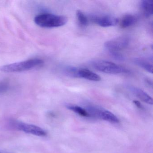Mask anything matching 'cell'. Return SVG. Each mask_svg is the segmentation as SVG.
<instances>
[{
	"label": "cell",
	"mask_w": 153,
	"mask_h": 153,
	"mask_svg": "<svg viewBox=\"0 0 153 153\" xmlns=\"http://www.w3.org/2000/svg\"><path fill=\"white\" fill-rule=\"evenodd\" d=\"M67 17L51 13H42L35 17L34 22L37 26L44 28H53L64 26L68 22Z\"/></svg>",
	"instance_id": "1"
},
{
	"label": "cell",
	"mask_w": 153,
	"mask_h": 153,
	"mask_svg": "<svg viewBox=\"0 0 153 153\" xmlns=\"http://www.w3.org/2000/svg\"><path fill=\"white\" fill-rule=\"evenodd\" d=\"M44 63L40 59H32L24 61L7 64L0 67V71L7 73H15L27 71L39 67Z\"/></svg>",
	"instance_id": "2"
},
{
	"label": "cell",
	"mask_w": 153,
	"mask_h": 153,
	"mask_svg": "<svg viewBox=\"0 0 153 153\" xmlns=\"http://www.w3.org/2000/svg\"><path fill=\"white\" fill-rule=\"evenodd\" d=\"M92 66L97 70L106 74L117 75L129 72L128 69L108 61H95L93 62Z\"/></svg>",
	"instance_id": "3"
},
{
	"label": "cell",
	"mask_w": 153,
	"mask_h": 153,
	"mask_svg": "<svg viewBox=\"0 0 153 153\" xmlns=\"http://www.w3.org/2000/svg\"><path fill=\"white\" fill-rule=\"evenodd\" d=\"M10 124L14 128L28 134L39 137H45L47 135V132L45 130L33 124H28L16 120L11 121Z\"/></svg>",
	"instance_id": "4"
},
{
	"label": "cell",
	"mask_w": 153,
	"mask_h": 153,
	"mask_svg": "<svg viewBox=\"0 0 153 153\" xmlns=\"http://www.w3.org/2000/svg\"><path fill=\"white\" fill-rule=\"evenodd\" d=\"M86 111L90 116H94L112 123H118L120 122V120L117 116L111 112L102 108L96 106H88Z\"/></svg>",
	"instance_id": "5"
},
{
	"label": "cell",
	"mask_w": 153,
	"mask_h": 153,
	"mask_svg": "<svg viewBox=\"0 0 153 153\" xmlns=\"http://www.w3.org/2000/svg\"><path fill=\"white\" fill-rule=\"evenodd\" d=\"M129 44V39L128 37L121 36L105 42L104 46L109 52H120V51L127 48Z\"/></svg>",
	"instance_id": "6"
},
{
	"label": "cell",
	"mask_w": 153,
	"mask_h": 153,
	"mask_svg": "<svg viewBox=\"0 0 153 153\" xmlns=\"http://www.w3.org/2000/svg\"><path fill=\"white\" fill-rule=\"evenodd\" d=\"M92 21L95 24L102 27H109L116 25L119 23V19L110 15L94 16L91 17Z\"/></svg>",
	"instance_id": "7"
},
{
	"label": "cell",
	"mask_w": 153,
	"mask_h": 153,
	"mask_svg": "<svg viewBox=\"0 0 153 153\" xmlns=\"http://www.w3.org/2000/svg\"><path fill=\"white\" fill-rule=\"evenodd\" d=\"M128 88L131 93H133V94L135 95L144 102L148 104H153V99L152 97L142 89L132 86L129 87Z\"/></svg>",
	"instance_id": "8"
},
{
	"label": "cell",
	"mask_w": 153,
	"mask_h": 153,
	"mask_svg": "<svg viewBox=\"0 0 153 153\" xmlns=\"http://www.w3.org/2000/svg\"><path fill=\"white\" fill-rule=\"evenodd\" d=\"M78 78L93 81H99L101 80V77L99 75L86 68L79 69Z\"/></svg>",
	"instance_id": "9"
},
{
	"label": "cell",
	"mask_w": 153,
	"mask_h": 153,
	"mask_svg": "<svg viewBox=\"0 0 153 153\" xmlns=\"http://www.w3.org/2000/svg\"><path fill=\"white\" fill-rule=\"evenodd\" d=\"M140 7L146 17H149L153 15V1L152 0H143L141 1Z\"/></svg>",
	"instance_id": "10"
},
{
	"label": "cell",
	"mask_w": 153,
	"mask_h": 153,
	"mask_svg": "<svg viewBox=\"0 0 153 153\" xmlns=\"http://www.w3.org/2000/svg\"><path fill=\"white\" fill-rule=\"evenodd\" d=\"M137 21V18L135 16L131 15H125L121 21V27L123 28L129 27L134 25Z\"/></svg>",
	"instance_id": "11"
},
{
	"label": "cell",
	"mask_w": 153,
	"mask_h": 153,
	"mask_svg": "<svg viewBox=\"0 0 153 153\" xmlns=\"http://www.w3.org/2000/svg\"><path fill=\"white\" fill-rule=\"evenodd\" d=\"M134 62L138 66L147 71L149 73H153V66L150 62L144 59L137 58L134 59Z\"/></svg>",
	"instance_id": "12"
},
{
	"label": "cell",
	"mask_w": 153,
	"mask_h": 153,
	"mask_svg": "<svg viewBox=\"0 0 153 153\" xmlns=\"http://www.w3.org/2000/svg\"><path fill=\"white\" fill-rule=\"evenodd\" d=\"M67 107L69 110L78 114L80 116H84V117H90V114L87 111L80 106L72 105H67Z\"/></svg>",
	"instance_id": "13"
},
{
	"label": "cell",
	"mask_w": 153,
	"mask_h": 153,
	"mask_svg": "<svg viewBox=\"0 0 153 153\" xmlns=\"http://www.w3.org/2000/svg\"><path fill=\"white\" fill-rule=\"evenodd\" d=\"M79 69L71 66H68L64 69L65 74L72 77L78 78Z\"/></svg>",
	"instance_id": "14"
},
{
	"label": "cell",
	"mask_w": 153,
	"mask_h": 153,
	"mask_svg": "<svg viewBox=\"0 0 153 153\" xmlns=\"http://www.w3.org/2000/svg\"><path fill=\"white\" fill-rule=\"evenodd\" d=\"M76 15L78 20L81 25L83 26H86L88 25V21L87 17L85 16V14L81 10H77Z\"/></svg>",
	"instance_id": "15"
},
{
	"label": "cell",
	"mask_w": 153,
	"mask_h": 153,
	"mask_svg": "<svg viewBox=\"0 0 153 153\" xmlns=\"http://www.w3.org/2000/svg\"><path fill=\"white\" fill-rule=\"evenodd\" d=\"M110 53L111 56L116 60L122 61L125 60L124 56L120 53V52H110Z\"/></svg>",
	"instance_id": "16"
},
{
	"label": "cell",
	"mask_w": 153,
	"mask_h": 153,
	"mask_svg": "<svg viewBox=\"0 0 153 153\" xmlns=\"http://www.w3.org/2000/svg\"><path fill=\"white\" fill-rule=\"evenodd\" d=\"M9 84L7 81H0V93H5L8 90Z\"/></svg>",
	"instance_id": "17"
},
{
	"label": "cell",
	"mask_w": 153,
	"mask_h": 153,
	"mask_svg": "<svg viewBox=\"0 0 153 153\" xmlns=\"http://www.w3.org/2000/svg\"><path fill=\"white\" fill-rule=\"evenodd\" d=\"M133 103L136 105V106L138 108H140V109H142L143 108L142 105L139 101H137V100H134V101H133Z\"/></svg>",
	"instance_id": "18"
},
{
	"label": "cell",
	"mask_w": 153,
	"mask_h": 153,
	"mask_svg": "<svg viewBox=\"0 0 153 153\" xmlns=\"http://www.w3.org/2000/svg\"><path fill=\"white\" fill-rule=\"evenodd\" d=\"M0 153H4V152H2V151H0Z\"/></svg>",
	"instance_id": "19"
}]
</instances>
